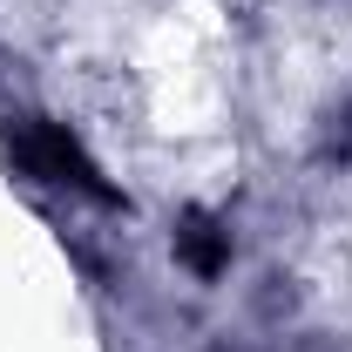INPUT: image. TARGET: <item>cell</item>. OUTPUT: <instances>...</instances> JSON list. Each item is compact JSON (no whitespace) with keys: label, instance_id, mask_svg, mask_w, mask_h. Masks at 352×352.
<instances>
[{"label":"cell","instance_id":"6da1fadb","mask_svg":"<svg viewBox=\"0 0 352 352\" xmlns=\"http://www.w3.org/2000/svg\"><path fill=\"white\" fill-rule=\"evenodd\" d=\"M21 156H28V170L47 176V183H75L88 197H109V183L95 176V163L82 156V142L61 129V122H34V129L21 135Z\"/></svg>","mask_w":352,"mask_h":352},{"label":"cell","instance_id":"7a4b0ae2","mask_svg":"<svg viewBox=\"0 0 352 352\" xmlns=\"http://www.w3.org/2000/svg\"><path fill=\"white\" fill-rule=\"evenodd\" d=\"M176 258L190 264L197 278H223L230 271V230H217L210 217H190L176 230Z\"/></svg>","mask_w":352,"mask_h":352}]
</instances>
